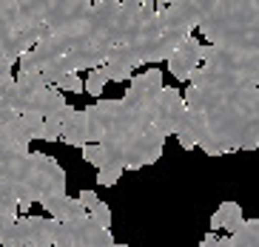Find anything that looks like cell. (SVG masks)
<instances>
[{
  "instance_id": "5",
  "label": "cell",
  "mask_w": 259,
  "mask_h": 247,
  "mask_svg": "<svg viewBox=\"0 0 259 247\" xmlns=\"http://www.w3.org/2000/svg\"><path fill=\"white\" fill-rule=\"evenodd\" d=\"M202 54H205V43L197 40V37H188L174 54H171V57H168L165 66L180 82H191L194 71L202 66Z\"/></svg>"
},
{
  "instance_id": "14",
  "label": "cell",
  "mask_w": 259,
  "mask_h": 247,
  "mask_svg": "<svg viewBox=\"0 0 259 247\" xmlns=\"http://www.w3.org/2000/svg\"><path fill=\"white\" fill-rule=\"evenodd\" d=\"M122 168L120 165H106V168H100L97 171V185H103V187H114L117 182H120V176H122Z\"/></svg>"
},
{
  "instance_id": "7",
  "label": "cell",
  "mask_w": 259,
  "mask_h": 247,
  "mask_svg": "<svg viewBox=\"0 0 259 247\" xmlns=\"http://www.w3.org/2000/svg\"><path fill=\"white\" fill-rule=\"evenodd\" d=\"M43 208H46V213L52 219H57V222H74V219H83L89 216V210L80 205V199L77 196H54V199H46L43 202Z\"/></svg>"
},
{
  "instance_id": "10",
  "label": "cell",
  "mask_w": 259,
  "mask_h": 247,
  "mask_svg": "<svg viewBox=\"0 0 259 247\" xmlns=\"http://www.w3.org/2000/svg\"><path fill=\"white\" fill-rule=\"evenodd\" d=\"M83 151V159L89 165H94V168H106L108 165V151H106V145L103 142H92V145H85V148H80Z\"/></svg>"
},
{
  "instance_id": "16",
  "label": "cell",
  "mask_w": 259,
  "mask_h": 247,
  "mask_svg": "<svg viewBox=\"0 0 259 247\" xmlns=\"http://www.w3.org/2000/svg\"><path fill=\"white\" fill-rule=\"evenodd\" d=\"M92 219L97 222V225H103V227H111V208H108L106 202H100L97 208L92 210Z\"/></svg>"
},
{
  "instance_id": "12",
  "label": "cell",
  "mask_w": 259,
  "mask_h": 247,
  "mask_svg": "<svg viewBox=\"0 0 259 247\" xmlns=\"http://www.w3.org/2000/svg\"><path fill=\"white\" fill-rule=\"evenodd\" d=\"M106 82H108L106 71H103V68H92L89 77H85V91H89L94 100H103V88H106Z\"/></svg>"
},
{
  "instance_id": "2",
  "label": "cell",
  "mask_w": 259,
  "mask_h": 247,
  "mask_svg": "<svg viewBox=\"0 0 259 247\" xmlns=\"http://www.w3.org/2000/svg\"><path fill=\"white\" fill-rule=\"evenodd\" d=\"M49 91H52V85H49L40 74H20V71H17L15 85L3 94L0 103L9 105V108L17 111V114H31V111L43 114Z\"/></svg>"
},
{
  "instance_id": "8",
  "label": "cell",
  "mask_w": 259,
  "mask_h": 247,
  "mask_svg": "<svg viewBox=\"0 0 259 247\" xmlns=\"http://www.w3.org/2000/svg\"><path fill=\"white\" fill-rule=\"evenodd\" d=\"M242 225H245V213L239 208V202H222L211 216V230H222L225 227L228 236H234Z\"/></svg>"
},
{
  "instance_id": "18",
  "label": "cell",
  "mask_w": 259,
  "mask_h": 247,
  "mask_svg": "<svg viewBox=\"0 0 259 247\" xmlns=\"http://www.w3.org/2000/svg\"><path fill=\"white\" fill-rule=\"evenodd\" d=\"M114 247H128V244H114Z\"/></svg>"
},
{
  "instance_id": "17",
  "label": "cell",
  "mask_w": 259,
  "mask_h": 247,
  "mask_svg": "<svg viewBox=\"0 0 259 247\" xmlns=\"http://www.w3.org/2000/svg\"><path fill=\"white\" fill-rule=\"evenodd\" d=\"M77 199H80V205H83L89 213H92V210L100 205V196L94 193V190H89V187H85V190H80V193H77Z\"/></svg>"
},
{
  "instance_id": "4",
  "label": "cell",
  "mask_w": 259,
  "mask_h": 247,
  "mask_svg": "<svg viewBox=\"0 0 259 247\" xmlns=\"http://www.w3.org/2000/svg\"><path fill=\"white\" fill-rule=\"evenodd\" d=\"M185 114H188L185 94H180V88H168L165 85L160 100H157V108H154V125L160 128L165 136H177Z\"/></svg>"
},
{
  "instance_id": "3",
  "label": "cell",
  "mask_w": 259,
  "mask_h": 247,
  "mask_svg": "<svg viewBox=\"0 0 259 247\" xmlns=\"http://www.w3.org/2000/svg\"><path fill=\"white\" fill-rule=\"evenodd\" d=\"M165 82H162V71L157 66L145 68L140 74L131 77L128 88L122 94V103L128 108H137V111H148L151 114V122H154V108H157V100H160Z\"/></svg>"
},
{
  "instance_id": "1",
  "label": "cell",
  "mask_w": 259,
  "mask_h": 247,
  "mask_svg": "<svg viewBox=\"0 0 259 247\" xmlns=\"http://www.w3.org/2000/svg\"><path fill=\"white\" fill-rule=\"evenodd\" d=\"M54 196H66V171L60 162L46 154H29V173L20 187V213L29 216V208L34 202H46Z\"/></svg>"
},
{
  "instance_id": "6",
  "label": "cell",
  "mask_w": 259,
  "mask_h": 247,
  "mask_svg": "<svg viewBox=\"0 0 259 247\" xmlns=\"http://www.w3.org/2000/svg\"><path fill=\"white\" fill-rule=\"evenodd\" d=\"M199 247H259V216L245 219V225L228 239H220L217 233H208V236H202Z\"/></svg>"
},
{
  "instance_id": "13",
  "label": "cell",
  "mask_w": 259,
  "mask_h": 247,
  "mask_svg": "<svg viewBox=\"0 0 259 247\" xmlns=\"http://www.w3.org/2000/svg\"><path fill=\"white\" fill-rule=\"evenodd\" d=\"M20 120H23L26 131H29L31 139H43V128H46V117L43 114H20Z\"/></svg>"
},
{
  "instance_id": "11",
  "label": "cell",
  "mask_w": 259,
  "mask_h": 247,
  "mask_svg": "<svg viewBox=\"0 0 259 247\" xmlns=\"http://www.w3.org/2000/svg\"><path fill=\"white\" fill-rule=\"evenodd\" d=\"M3 125H6V134L15 139V145H20L23 151H29L31 136H29V131H26V125H23V120H20V117H15L12 122H3Z\"/></svg>"
},
{
  "instance_id": "9",
  "label": "cell",
  "mask_w": 259,
  "mask_h": 247,
  "mask_svg": "<svg viewBox=\"0 0 259 247\" xmlns=\"http://www.w3.org/2000/svg\"><path fill=\"white\" fill-rule=\"evenodd\" d=\"M60 142L71 145V148H85L89 145V111H77L74 117L69 120V125L63 128Z\"/></svg>"
},
{
  "instance_id": "15",
  "label": "cell",
  "mask_w": 259,
  "mask_h": 247,
  "mask_svg": "<svg viewBox=\"0 0 259 247\" xmlns=\"http://www.w3.org/2000/svg\"><path fill=\"white\" fill-rule=\"evenodd\" d=\"M54 88H60L63 94H66V91H71V94H83V91H85V80L77 74V71H71V74H66L57 85H54Z\"/></svg>"
}]
</instances>
